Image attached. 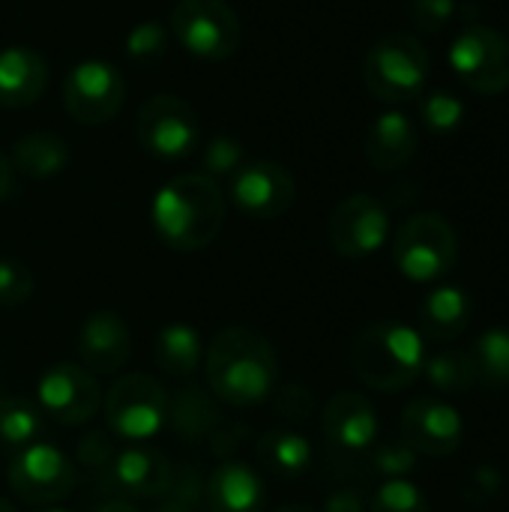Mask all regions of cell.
<instances>
[{
    "label": "cell",
    "instance_id": "30bf717a",
    "mask_svg": "<svg viewBox=\"0 0 509 512\" xmlns=\"http://www.w3.org/2000/svg\"><path fill=\"white\" fill-rule=\"evenodd\" d=\"M9 489L33 507H51L72 495L78 474L75 462L54 444L36 441L15 453L9 462Z\"/></svg>",
    "mask_w": 509,
    "mask_h": 512
},
{
    "label": "cell",
    "instance_id": "277c9868",
    "mask_svg": "<svg viewBox=\"0 0 509 512\" xmlns=\"http://www.w3.org/2000/svg\"><path fill=\"white\" fill-rule=\"evenodd\" d=\"M363 81L381 102H414L429 81V51L411 33H384L363 57Z\"/></svg>",
    "mask_w": 509,
    "mask_h": 512
},
{
    "label": "cell",
    "instance_id": "60d3db41",
    "mask_svg": "<svg viewBox=\"0 0 509 512\" xmlns=\"http://www.w3.org/2000/svg\"><path fill=\"white\" fill-rule=\"evenodd\" d=\"M15 186V174H12V162L0 153V204L12 195Z\"/></svg>",
    "mask_w": 509,
    "mask_h": 512
},
{
    "label": "cell",
    "instance_id": "4fadbf2b",
    "mask_svg": "<svg viewBox=\"0 0 509 512\" xmlns=\"http://www.w3.org/2000/svg\"><path fill=\"white\" fill-rule=\"evenodd\" d=\"M390 237V213L387 207L366 192L348 195L339 201L327 222V240L339 258L360 261L375 255Z\"/></svg>",
    "mask_w": 509,
    "mask_h": 512
},
{
    "label": "cell",
    "instance_id": "9c48e42d",
    "mask_svg": "<svg viewBox=\"0 0 509 512\" xmlns=\"http://www.w3.org/2000/svg\"><path fill=\"white\" fill-rule=\"evenodd\" d=\"M450 66L471 93L498 96L509 87V39L489 24H468L450 45Z\"/></svg>",
    "mask_w": 509,
    "mask_h": 512
},
{
    "label": "cell",
    "instance_id": "4dcf8cb0",
    "mask_svg": "<svg viewBox=\"0 0 509 512\" xmlns=\"http://www.w3.org/2000/svg\"><path fill=\"white\" fill-rule=\"evenodd\" d=\"M243 162H246V150L234 135H213L201 150V165H204L201 174H207L213 180L234 177Z\"/></svg>",
    "mask_w": 509,
    "mask_h": 512
},
{
    "label": "cell",
    "instance_id": "6da1fadb",
    "mask_svg": "<svg viewBox=\"0 0 509 512\" xmlns=\"http://www.w3.org/2000/svg\"><path fill=\"white\" fill-rule=\"evenodd\" d=\"M210 393L234 408H252L276 393L279 357L273 342L252 327H225L204 348Z\"/></svg>",
    "mask_w": 509,
    "mask_h": 512
},
{
    "label": "cell",
    "instance_id": "b9f144b4",
    "mask_svg": "<svg viewBox=\"0 0 509 512\" xmlns=\"http://www.w3.org/2000/svg\"><path fill=\"white\" fill-rule=\"evenodd\" d=\"M93 512H138V510H135V504H129L126 498H111V501L99 504Z\"/></svg>",
    "mask_w": 509,
    "mask_h": 512
},
{
    "label": "cell",
    "instance_id": "9a60e30c",
    "mask_svg": "<svg viewBox=\"0 0 509 512\" xmlns=\"http://www.w3.org/2000/svg\"><path fill=\"white\" fill-rule=\"evenodd\" d=\"M399 435L417 456L444 459L462 447L465 423L450 402L438 396H420L402 411Z\"/></svg>",
    "mask_w": 509,
    "mask_h": 512
},
{
    "label": "cell",
    "instance_id": "f35d334b",
    "mask_svg": "<svg viewBox=\"0 0 509 512\" xmlns=\"http://www.w3.org/2000/svg\"><path fill=\"white\" fill-rule=\"evenodd\" d=\"M114 453H117V447H114V441H111L105 432H90V435H84V438L78 441L75 459H78V465H84V468L102 474V471L111 465Z\"/></svg>",
    "mask_w": 509,
    "mask_h": 512
},
{
    "label": "cell",
    "instance_id": "e0dca14e",
    "mask_svg": "<svg viewBox=\"0 0 509 512\" xmlns=\"http://www.w3.org/2000/svg\"><path fill=\"white\" fill-rule=\"evenodd\" d=\"M81 366L93 375H117L132 357V330L123 315L111 309L90 312L78 327Z\"/></svg>",
    "mask_w": 509,
    "mask_h": 512
},
{
    "label": "cell",
    "instance_id": "7bdbcfd3",
    "mask_svg": "<svg viewBox=\"0 0 509 512\" xmlns=\"http://www.w3.org/2000/svg\"><path fill=\"white\" fill-rule=\"evenodd\" d=\"M276 512H318V510H312V507H303V504H291V507H282V510H276Z\"/></svg>",
    "mask_w": 509,
    "mask_h": 512
},
{
    "label": "cell",
    "instance_id": "d4e9b609",
    "mask_svg": "<svg viewBox=\"0 0 509 512\" xmlns=\"http://www.w3.org/2000/svg\"><path fill=\"white\" fill-rule=\"evenodd\" d=\"M12 171L30 180H51L69 162V147L57 132H30L21 135L12 147Z\"/></svg>",
    "mask_w": 509,
    "mask_h": 512
},
{
    "label": "cell",
    "instance_id": "ee69618b",
    "mask_svg": "<svg viewBox=\"0 0 509 512\" xmlns=\"http://www.w3.org/2000/svg\"><path fill=\"white\" fill-rule=\"evenodd\" d=\"M0 512H18V510H15V504H12V501L0 498Z\"/></svg>",
    "mask_w": 509,
    "mask_h": 512
},
{
    "label": "cell",
    "instance_id": "ab89813d",
    "mask_svg": "<svg viewBox=\"0 0 509 512\" xmlns=\"http://www.w3.org/2000/svg\"><path fill=\"white\" fill-rule=\"evenodd\" d=\"M321 512H366V498L357 489H336L327 495Z\"/></svg>",
    "mask_w": 509,
    "mask_h": 512
},
{
    "label": "cell",
    "instance_id": "44dd1931",
    "mask_svg": "<svg viewBox=\"0 0 509 512\" xmlns=\"http://www.w3.org/2000/svg\"><path fill=\"white\" fill-rule=\"evenodd\" d=\"M48 87V63L39 51L9 45L0 51V105L27 108L42 99Z\"/></svg>",
    "mask_w": 509,
    "mask_h": 512
},
{
    "label": "cell",
    "instance_id": "ba28073f",
    "mask_svg": "<svg viewBox=\"0 0 509 512\" xmlns=\"http://www.w3.org/2000/svg\"><path fill=\"white\" fill-rule=\"evenodd\" d=\"M135 135L150 156L162 162H177L198 150L201 126L195 108L186 99L174 93H156L141 105Z\"/></svg>",
    "mask_w": 509,
    "mask_h": 512
},
{
    "label": "cell",
    "instance_id": "f546056e",
    "mask_svg": "<svg viewBox=\"0 0 509 512\" xmlns=\"http://www.w3.org/2000/svg\"><path fill=\"white\" fill-rule=\"evenodd\" d=\"M420 117L432 135H450L465 120V102L450 90H429L420 99Z\"/></svg>",
    "mask_w": 509,
    "mask_h": 512
},
{
    "label": "cell",
    "instance_id": "cb8c5ba5",
    "mask_svg": "<svg viewBox=\"0 0 509 512\" xmlns=\"http://www.w3.org/2000/svg\"><path fill=\"white\" fill-rule=\"evenodd\" d=\"M153 360L156 366L171 375V378H192L204 360V342H201V333L192 327V324H183V321H174V324H165L159 333H156V342H153Z\"/></svg>",
    "mask_w": 509,
    "mask_h": 512
},
{
    "label": "cell",
    "instance_id": "2e32d148",
    "mask_svg": "<svg viewBox=\"0 0 509 512\" xmlns=\"http://www.w3.org/2000/svg\"><path fill=\"white\" fill-rule=\"evenodd\" d=\"M99 477L105 492H117L123 498H162L174 483V468L159 450L129 444L114 453L111 465Z\"/></svg>",
    "mask_w": 509,
    "mask_h": 512
},
{
    "label": "cell",
    "instance_id": "e575fe53",
    "mask_svg": "<svg viewBox=\"0 0 509 512\" xmlns=\"http://www.w3.org/2000/svg\"><path fill=\"white\" fill-rule=\"evenodd\" d=\"M33 294L30 270L15 258H0V306H21Z\"/></svg>",
    "mask_w": 509,
    "mask_h": 512
},
{
    "label": "cell",
    "instance_id": "5b68a950",
    "mask_svg": "<svg viewBox=\"0 0 509 512\" xmlns=\"http://www.w3.org/2000/svg\"><path fill=\"white\" fill-rule=\"evenodd\" d=\"M393 261L411 282H438L459 261V234L453 222L435 210L405 219L393 240Z\"/></svg>",
    "mask_w": 509,
    "mask_h": 512
},
{
    "label": "cell",
    "instance_id": "7c38bea8",
    "mask_svg": "<svg viewBox=\"0 0 509 512\" xmlns=\"http://www.w3.org/2000/svg\"><path fill=\"white\" fill-rule=\"evenodd\" d=\"M36 405L60 426H84L102 405L99 381L81 363H54L36 384Z\"/></svg>",
    "mask_w": 509,
    "mask_h": 512
},
{
    "label": "cell",
    "instance_id": "1f68e13d",
    "mask_svg": "<svg viewBox=\"0 0 509 512\" xmlns=\"http://www.w3.org/2000/svg\"><path fill=\"white\" fill-rule=\"evenodd\" d=\"M165 48H168V27L162 21H153V18L141 21L126 36V54L132 63H141V66L156 63L165 54Z\"/></svg>",
    "mask_w": 509,
    "mask_h": 512
},
{
    "label": "cell",
    "instance_id": "83f0119b",
    "mask_svg": "<svg viewBox=\"0 0 509 512\" xmlns=\"http://www.w3.org/2000/svg\"><path fill=\"white\" fill-rule=\"evenodd\" d=\"M468 354L474 363L477 384H483L489 390L509 387V330H504V327L486 330Z\"/></svg>",
    "mask_w": 509,
    "mask_h": 512
},
{
    "label": "cell",
    "instance_id": "603a6c76",
    "mask_svg": "<svg viewBox=\"0 0 509 512\" xmlns=\"http://www.w3.org/2000/svg\"><path fill=\"white\" fill-rule=\"evenodd\" d=\"M219 399L201 387H183L168 402V423L186 441H210V435L222 426Z\"/></svg>",
    "mask_w": 509,
    "mask_h": 512
},
{
    "label": "cell",
    "instance_id": "f6af8a7d",
    "mask_svg": "<svg viewBox=\"0 0 509 512\" xmlns=\"http://www.w3.org/2000/svg\"><path fill=\"white\" fill-rule=\"evenodd\" d=\"M42 512H69V510H60V507H48V510H42Z\"/></svg>",
    "mask_w": 509,
    "mask_h": 512
},
{
    "label": "cell",
    "instance_id": "8d00e7d4",
    "mask_svg": "<svg viewBox=\"0 0 509 512\" xmlns=\"http://www.w3.org/2000/svg\"><path fill=\"white\" fill-rule=\"evenodd\" d=\"M276 414L288 423H306L312 414H315V396L309 387L303 384H288L276 393V402H273Z\"/></svg>",
    "mask_w": 509,
    "mask_h": 512
},
{
    "label": "cell",
    "instance_id": "7402d4cb",
    "mask_svg": "<svg viewBox=\"0 0 509 512\" xmlns=\"http://www.w3.org/2000/svg\"><path fill=\"white\" fill-rule=\"evenodd\" d=\"M474 303L468 291L459 285H441L435 288L417 309L420 333L432 342H453L471 327Z\"/></svg>",
    "mask_w": 509,
    "mask_h": 512
},
{
    "label": "cell",
    "instance_id": "d6986e66",
    "mask_svg": "<svg viewBox=\"0 0 509 512\" xmlns=\"http://www.w3.org/2000/svg\"><path fill=\"white\" fill-rule=\"evenodd\" d=\"M204 507L207 512H264V477L240 459H225L204 483Z\"/></svg>",
    "mask_w": 509,
    "mask_h": 512
},
{
    "label": "cell",
    "instance_id": "d6a6232c",
    "mask_svg": "<svg viewBox=\"0 0 509 512\" xmlns=\"http://www.w3.org/2000/svg\"><path fill=\"white\" fill-rule=\"evenodd\" d=\"M369 512H429V501H426V495L414 483H408V480H387L375 492V498L369 504Z\"/></svg>",
    "mask_w": 509,
    "mask_h": 512
},
{
    "label": "cell",
    "instance_id": "ac0fdd59",
    "mask_svg": "<svg viewBox=\"0 0 509 512\" xmlns=\"http://www.w3.org/2000/svg\"><path fill=\"white\" fill-rule=\"evenodd\" d=\"M321 429L333 447L360 453L378 441V411L363 393L339 390L321 411Z\"/></svg>",
    "mask_w": 509,
    "mask_h": 512
},
{
    "label": "cell",
    "instance_id": "7a4b0ae2",
    "mask_svg": "<svg viewBox=\"0 0 509 512\" xmlns=\"http://www.w3.org/2000/svg\"><path fill=\"white\" fill-rule=\"evenodd\" d=\"M150 219L165 246L201 252L225 225V195L207 174H180L156 192Z\"/></svg>",
    "mask_w": 509,
    "mask_h": 512
},
{
    "label": "cell",
    "instance_id": "ffe728a7",
    "mask_svg": "<svg viewBox=\"0 0 509 512\" xmlns=\"http://www.w3.org/2000/svg\"><path fill=\"white\" fill-rule=\"evenodd\" d=\"M420 147V129L417 123L402 111H384L366 132V159L375 171L390 174L402 171Z\"/></svg>",
    "mask_w": 509,
    "mask_h": 512
},
{
    "label": "cell",
    "instance_id": "3957f363",
    "mask_svg": "<svg viewBox=\"0 0 509 512\" xmlns=\"http://www.w3.org/2000/svg\"><path fill=\"white\" fill-rule=\"evenodd\" d=\"M426 366V345L420 330L399 321H375L360 330L351 345V369L354 375L378 390L399 393L411 387Z\"/></svg>",
    "mask_w": 509,
    "mask_h": 512
},
{
    "label": "cell",
    "instance_id": "8992f818",
    "mask_svg": "<svg viewBox=\"0 0 509 512\" xmlns=\"http://www.w3.org/2000/svg\"><path fill=\"white\" fill-rule=\"evenodd\" d=\"M168 390L147 372H129L111 384L102 396L108 429L129 441L144 444L153 441L168 426Z\"/></svg>",
    "mask_w": 509,
    "mask_h": 512
},
{
    "label": "cell",
    "instance_id": "f1b7e54d",
    "mask_svg": "<svg viewBox=\"0 0 509 512\" xmlns=\"http://www.w3.org/2000/svg\"><path fill=\"white\" fill-rule=\"evenodd\" d=\"M423 372H426L432 390H438L444 396H462L477 384L471 354L456 351V348H447V351H438L435 357H429Z\"/></svg>",
    "mask_w": 509,
    "mask_h": 512
},
{
    "label": "cell",
    "instance_id": "d590c367",
    "mask_svg": "<svg viewBox=\"0 0 509 512\" xmlns=\"http://www.w3.org/2000/svg\"><path fill=\"white\" fill-rule=\"evenodd\" d=\"M372 465L387 480H405V474H411L417 468V453L405 441H390V444L375 447Z\"/></svg>",
    "mask_w": 509,
    "mask_h": 512
},
{
    "label": "cell",
    "instance_id": "52a82bcc",
    "mask_svg": "<svg viewBox=\"0 0 509 512\" xmlns=\"http://www.w3.org/2000/svg\"><path fill=\"white\" fill-rule=\"evenodd\" d=\"M171 36L201 60H228L240 48L243 27L225 0H177L171 9Z\"/></svg>",
    "mask_w": 509,
    "mask_h": 512
},
{
    "label": "cell",
    "instance_id": "4316f807",
    "mask_svg": "<svg viewBox=\"0 0 509 512\" xmlns=\"http://www.w3.org/2000/svg\"><path fill=\"white\" fill-rule=\"evenodd\" d=\"M45 426L42 408L27 396H6L0 399V441L6 447L24 450L27 444H36Z\"/></svg>",
    "mask_w": 509,
    "mask_h": 512
},
{
    "label": "cell",
    "instance_id": "74e56055",
    "mask_svg": "<svg viewBox=\"0 0 509 512\" xmlns=\"http://www.w3.org/2000/svg\"><path fill=\"white\" fill-rule=\"evenodd\" d=\"M456 15V0H411V18L423 33H441Z\"/></svg>",
    "mask_w": 509,
    "mask_h": 512
},
{
    "label": "cell",
    "instance_id": "484cf974",
    "mask_svg": "<svg viewBox=\"0 0 509 512\" xmlns=\"http://www.w3.org/2000/svg\"><path fill=\"white\" fill-rule=\"evenodd\" d=\"M258 459L279 477H300L312 465V444L291 429H273L258 438Z\"/></svg>",
    "mask_w": 509,
    "mask_h": 512
},
{
    "label": "cell",
    "instance_id": "5bb4252c",
    "mask_svg": "<svg viewBox=\"0 0 509 512\" xmlns=\"http://www.w3.org/2000/svg\"><path fill=\"white\" fill-rule=\"evenodd\" d=\"M231 201L252 219H279L297 201L294 174L276 159H246L231 177Z\"/></svg>",
    "mask_w": 509,
    "mask_h": 512
},
{
    "label": "cell",
    "instance_id": "8fae6325",
    "mask_svg": "<svg viewBox=\"0 0 509 512\" xmlns=\"http://www.w3.org/2000/svg\"><path fill=\"white\" fill-rule=\"evenodd\" d=\"M126 99V81L108 60H81L63 81V108L75 123L99 126L117 117Z\"/></svg>",
    "mask_w": 509,
    "mask_h": 512
},
{
    "label": "cell",
    "instance_id": "836d02e7",
    "mask_svg": "<svg viewBox=\"0 0 509 512\" xmlns=\"http://www.w3.org/2000/svg\"><path fill=\"white\" fill-rule=\"evenodd\" d=\"M201 501H204V483L198 480L195 471H183L174 474L171 489L162 495L159 507L153 512H198Z\"/></svg>",
    "mask_w": 509,
    "mask_h": 512
}]
</instances>
